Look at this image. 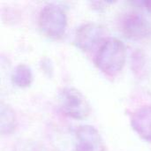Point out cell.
<instances>
[{
  "label": "cell",
  "mask_w": 151,
  "mask_h": 151,
  "mask_svg": "<svg viewBox=\"0 0 151 151\" xmlns=\"http://www.w3.org/2000/svg\"><path fill=\"white\" fill-rule=\"evenodd\" d=\"M127 59L125 43L115 37H109L100 44L95 57V64L104 73L117 75L124 67Z\"/></svg>",
  "instance_id": "6da1fadb"
},
{
  "label": "cell",
  "mask_w": 151,
  "mask_h": 151,
  "mask_svg": "<svg viewBox=\"0 0 151 151\" xmlns=\"http://www.w3.org/2000/svg\"><path fill=\"white\" fill-rule=\"evenodd\" d=\"M38 24L44 35L52 39H58L63 36L66 29V12L59 4H47L40 12Z\"/></svg>",
  "instance_id": "7a4b0ae2"
},
{
  "label": "cell",
  "mask_w": 151,
  "mask_h": 151,
  "mask_svg": "<svg viewBox=\"0 0 151 151\" xmlns=\"http://www.w3.org/2000/svg\"><path fill=\"white\" fill-rule=\"evenodd\" d=\"M58 102L61 111L74 119H84L91 112V107L85 96L73 87H64L58 94Z\"/></svg>",
  "instance_id": "3957f363"
},
{
  "label": "cell",
  "mask_w": 151,
  "mask_h": 151,
  "mask_svg": "<svg viewBox=\"0 0 151 151\" xmlns=\"http://www.w3.org/2000/svg\"><path fill=\"white\" fill-rule=\"evenodd\" d=\"M123 34L132 40H142L151 35V22L137 12L126 13L121 19Z\"/></svg>",
  "instance_id": "277c9868"
},
{
  "label": "cell",
  "mask_w": 151,
  "mask_h": 151,
  "mask_svg": "<svg viewBox=\"0 0 151 151\" xmlns=\"http://www.w3.org/2000/svg\"><path fill=\"white\" fill-rule=\"evenodd\" d=\"M104 38V28L95 22H87L81 25L75 33L74 43L83 51H89L98 43H102Z\"/></svg>",
  "instance_id": "5b68a950"
},
{
  "label": "cell",
  "mask_w": 151,
  "mask_h": 151,
  "mask_svg": "<svg viewBox=\"0 0 151 151\" xmlns=\"http://www.w3.org/2000/svg\"><path fill=\"white\" fill-rule=\"evenodd\" d=\"M75 139L76 151H105L104 140L93 126L78 127L75 130Z\"/></svg>",
  "instance_id": "8992f818"
},
{
  "label": "cell",
  "mask_w": 151,
  "mask_h": 151,
  "mask_svg": "<svg viewBox=\"0 0 151 151\" xmlns=\"http://www.w3.org/2000/svg\"><path fill=\"white\" fill-rule=\"evenodd\" d=\"M131 126L142 139L151 142V104L143 105L133 112Z\"/></svg>",
  "instance_id": "52a82bcc"
},
{
  "label": "cell",
  "mask_w": 151,
  "mask_h": 151,
  "mask_svg": "<svg viewBox=\"0 0 151 151\" xmlns=\"http://www.w3.org/2000/svg\"><path fill=\"white\" fill-rule=\"evenodd\" d=\"M17 126V118L12 108L1 102L0 104V132L1 134H12Z\"/></svg>",
  "instance_id": "ba28073f"
},
{
  "label": "cell",
  "mask_w": 151,
  "mask_h": 151,
  "mask_svg": "<svg viewBox=\"0 0 151 151\" xmlns=\"http://www.w3.org/2000/svg\"><path fill=\"white\" fill-rule=\"evenodd\" d=\"M12 81L19 88L29 87L33 81L31 68L25 64L18 65L12 73Z\"/></svg>",
  "instance_id": "9c48e42d"
},
{
  "label": "cell",
  "mask_w": 151,
  "mask_h": 151,
  "mask_svg": "<svg viewBox=\"0 0 151 151\" xmlns=\"http://www.w3.org/2000/svg\"><path fill=\"white\" fill-rule=\"evenodd\" d=\"M143 4L146 7L147 11L151 14V1H145V2H143Z\"/></svg>",
  "instance_id": "30bf717a"
}]
</instances>
